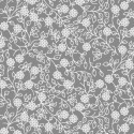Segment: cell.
<instances>
[{"label":"cell","mask_w":134,"mask_h":134,"mask_svg":"<svg viewBox=\"0 0 134 134\" xmlns=\"http://www.w3.org/2000/svg\"><path fill=\"white\" fill-rule=\"evenodd\" d=\"M100 69L104 71V72H103V73H104L103 79H104V82H105L106 88L108 89L109 91L115 92V91H116V89H117V87H116V86H115V84H114V74L111 73L110 71L106 70V69L104 68V66H100Z\"/></svg>","instance_id":"6da1fadb"},{"label":"cell","mask_w":134,"mask_h":134,"mask_svg":"<svg viewBox=\"0 0 134 134\" xmlns=\"http://www.w3.org/2000/svg\"><path fill=\"white\" fill-rule=\"evenodd\" d=\"M93 84H94V87L97 88V92H96V97L99 96V93L101 92L104 88H106V85H105V82H104V79L101 76L100 74L99 70L96 69V76L93 77Z\"/></svg>","instance_id":"7a4b0ae2"},{"label":"cell","mask_w":134,"mask_h":134,"mask_svg":"<svg viewBox=\"0 0 134 134\" xmlns=\"http://www.w3.org/2000/svg\"><path fill=\"white\" fill-rule=\"evenodd\" d=\"M115 133H134V125L130 124L128 121H124V120H120V122L118 124V129L116 128L114 130Z\"/></svg>","instance_id":"3957f363"},{"label":"cell","mask_w":134,"mask_h":134,"mask_svg":"<svg viewBox=\"0 0 134 134\" xmlns=\"http://www.w3.org/2000/svg\"><path fill=\"white\" fill-rule=\"evenodd\" d=\"M83 119H84V115H83L82 111H79V110H76L74 108V110L71 113L68 121H69L70 126H75V125L79 124V122H81Z\"/></svg>","instance_id":"277c9868"},{"label":"cell","mask_w":134,"mask_h":134,"mask_svg":"<svg viewBox=\"0 0 134 134\" xmlns=\"http://www.w3.org/2000/svg\"><path fill=\"white\" fill-rule=\"evenodd\" d=\"M49 71H51V76L52 79L56 82H60L62 84L63 82V73L60 72V70H58L56 68V65L54 62H51V68H49Z\"/></svg>","instance_id":"5b68a950"},{"label":"cell","mask_w":134,"mask_h":134,"mask_svg":"<svg viewBox=\"0 0 134 134\" xmlns=\"http://www.w3.org/2000/svg\"><path fill=\"white\" fill-rule=\"evenodd\" d=\"M99 98H100V101L103 102V103H111L114 101V96L113 92L109 91L108 89L104 88L103 90L99 93Z\"/></svg>","instance_id":"8992f818"},{"label":"cell","mask_w":134,"mask_h":134,"mask_svg":"<svg viewBox=\"0 0 134 134\" xmlns=\"http://www.w3.org/2000/svg\"><path fill=\"white\" fill-rule=\"evenodd\" d=\"M83 13H84L83 7H80V5H77V4H74L73 7H71L68 16H69L70 19H76L77 17H80Z\"/></svg>","instance_id":"52a82bcc"},{"label":"cell","mask_w":134,"mask_h":134,"mask_svg":"<svg viewBox=\"0 0 134 134\" xmlns=\"http://www.w3.org/2000/svg\"><path fill=\"white\" fill-rule=\"evenodd\" d=\"M76 100H79V101L85 103L86 105L89 104V105H94L97 103V97H93V96H89V94H80L76 97Z\"/></svg>","instance_id":"ba28073f"},{"label":"cell","mask_w":134,"mask_h":134,"mask_svg":"<svg viewBox=\"0 0 134 134\" xmlns=\"http://www.w3.org/2000/svg\"><path fill=\"white\" fill-rule=\"evenodd\" d=\"M0 30L3 35V38L7 40L11 39V33H10V23L7 19H0Z\"/></svg>","instance_id":"9c48e42d"},{"label":"cell","mask_w":134,"mask_h":134,"mask_svg":"<svg viewBox=\"0 0 134 134\" xmlns=\"http://www.w3.org/2000/svg\"><path fill=\"white\" fill-rule=\"evenodd\" d=\"M117 20L119 21L120 28H130V27L134 26V18H132V17L120 16L117 18Z\"/></svg>","instance_id":"30bf717a"},{"label":"cell","mask_w":134,"mask_h":134,"mask_svg":"<svg viewBox=\"0 0 134 134\" xmlns=\"http://www.w3.org/2000/svg\"><path fill=\"white\" fill-rule=\"evenodd\" d=\"M12 20H14V24L11 25L10 24V31L14 33L15 36H20V33L23 32L24 30V26L21 23H19V21H16V18H12Z\"/></svg>","instance_id":"8fae6325"},{"label":"cell","mask_w":134,"mask_h":134,"mask_svg":"<svg viewBox=\"0 0 134 134\" xmlns=\"http://www.w3.org/2000/svg\"><path fill=\"white\" fill-rule=\"evenodd\" d=\"M116 53L120 57H126L129 53V46L127 43H120L118 42L116 45Z\"/></svg>","instance_id":"7c38bea8"},{"label":"cell","mask_w":134,"mask_h":134,"mask_svg":"<svg viewBox=\"0 0 134 134\" xmlns=\"http://www.w3.org/2000/svg\"><path fill=\"white\" fill-rule=\"evenodd\" d=\"M71 113H72V111H71L70 108H62V109H60V110L57 111V118L60 121L65 122V121H68Z\"/></svg>","instance_id":"4fadbf2b"},{"label":"cell","mask_w":134,"mask_h":134,"mask_svg":"<svg viewBox=\"0 0 134 134\" xmlns=\"http://www.w3.org/2000/svg\"><path fill=\"white\" fill-rule=\"evenodd\" d=\"M30 73L29 71H25V70H17L15 72V81H18V82H24L28 79H30Z\"/></svg>","instance_id":"5bb4252c"},{"label":"cell","mask_w":134,"mask_h":134,"mask_svg":"<svg viewBox=\"0 0 134 134\" xmlns=\"http://www.w3.org/2000/svg\"><path fill=\"white\" fill-rule=\"evenodd\" d=\"M118 110L120 113V120L127 118L128 116H130V106H128L125 102H122L121 105L118 106Z\"/></svg>","instance_id":"9a60e30c"},{"label":"cell","mask_w":134,"mask_h":134,"mask_svg":"<svg viewBox=\"0 0 134 134\" xmlns=\"http://www.w3.org/2000/svg\"><path fill=\"white\" fill-rule=\"evenodd\" d=\"M54 63L60 65L63 69H66V68H69V65L71 64V58H69V56H62L58 61L54 60Z\"/></svg>","instance_id":"2e32d148"},{"label":"cell","mask_w":134,"mask_h":134,"mask_svg":"<svg viewBox=\"0 0 134 134\" xmlns=\"http://www.w3.org/2000/svg\"><path fill=\"white\" fill-rule=\"evenodd\" d=\"M24 102H25V101H24L23 97H19V96H15V97L12 99V101H11L13 108L16 109V110H18V109H20L21 107H23Z\"/></svg>","instance_id":"e0dca14e"},{"label":"cell","mask_w":134,"mask_h":134,"mask_svg":"<svg viewBox=\"0 0 134 134\" xmlns=\"http://www.w3.org/2000/svg\"><path fill=\"white\" fill-rule=\"evenodd\" d=\"M117 72L120 74V76L117 77V79H118V86H117V87H119V88H126L127 85L130 83L129 76H127V75H125V74L120 73V71H117Z\"/></svg>","instance_id":"ac0fdd59"},{"label":"cell","mask_w":134,"mask_h":134,"mask_svg":"<svg viewBox=\"0 0 134 134\" xmlns=\"http://www.w3.org/2000/svg\"><path fill=\"white\" fill-rule=\"evenodd\" d=\"M70 9H71L70 4H68V3H62V4H60V5L57 8V13H58L60 16H66V15L69 14Z\"/></svg>","instance_id":"d6986e66"},{"label":"cell","mask_w":134,"mask_h":134,"mask_svg":"<svg viewBox=\"0 0 134 134\" xmlns=\"http://www.w3.org/2000/svg\"><path fill=\"white\" fill-rule=\"evenodd\" d=\"M14 59H15V62H16V65H21V64H24L25 62V55L24 53H21L19 49H17L15 53H14Z\"/></svg>","instance_id":"ffe728a7"},{"label":"cell","mask_w":134,"mask_h":134,"mask_svg":"<svg viewBox=\"0 0 134 134\" xmlns=\"http://www.w3.org/2000/svg\"><path fill=\"white\" fill-rule=\"evenodd\" d=\"M43 131L44 133H57V130L55 129L54 124L52 121H46L43 125Z\"/></svg>","instance_id":"44dd1931"},{"label":"cell","mask_w":134,"mask_h":134,"mask_svg":"<svg viewBox=\"0 0 134 134\" xmlns=\"http://www.w3.org/2000/svg\"><path fill=\"white\" fill-rule=\"evenodd\" d=\"M91 48H92V46H91L90 42H83L77 46V49H80V52H82V53H89L91 51Z\"/></svg>","instance_id":"7402d4cb"},{"label":"cell","mask_w":134,"mask_h":134,"mask_svg":"<svg viewBox=\"0 0 134 134\" xmlns=\"http://www.w3.org/2000/svg\"><path fill=\"white\" fill-rule=\"evenodd\" d=\"M118 5L121 10V12L124 13V12H127V11L130 9L131 7V2H129L128 0H119L118 1Z\"/></svg>","instance_id":"603a6c76"},{"label":"cell","mask_w":134,"mask_h":134,"mask_svg":"<svg viewBox=\"0 0 134 134\" xmlns=\"http://www.w3.org/2000/svg\"><path fill=\"white\" fill-rule=\"evenodd\" d=\"M18 118H19L20 122H23V124H28V121L30 119V113L26 109L24 111H21V113L18 115Z\"/></svg>","instance_id":"cb8c5ba5"},{"label":"cell","mask_w":134,"mask_h":134,"mask_svg":"<svg viewBox=\"0 0 134 134\" xmlns=\"http://www.w3.org/2000/svg\"><path fill=\"white\" fill-rule=\"evenodd\" d=\"M40 72H41V70H40L38 64H32L30 66V69H29V73H30L31 77H38V76H40Z\"/></svg>","instance_id":"d4e9b609"},{"label":"cell","mask_w":134,"mask_h":134,"mask_svg":"<svg viewBox=\"0 0 134 134\" xmlns=\"http://www.w3.org/2000/svg\"><path fill=\"white\" fill-rule=\"evenodd\" d=\"M118 106H119V104L116 106V108H114L113 110H110V114H109L110 119L114 120V121H119L120 120V113L118 110Z\"/></svg>","instance_id":"484cf974"},{"label":"cell","mask_w":134,"mask_h":134,"mask_svg":"<svg viewBox=\"0 0 134 134\" xmlns=\"http://www.w3.org/2000/svg\"><path fill=\"white\" fill-rule=\"evenodd\" d=\"M29 12H30V8H29L27 4L21 5V7H20V9H19V15H20L21 17H24V18L28 17Z\"/></svg>","instance_id":"4316f807"},{"label":"cell","mask_w":134,"mask_h":134,"mask_svg":"<svg viewBox=\"0 0 134 134\" xmlns=\"http://www.w3.org/2000/svg\"><path fill=\"white\" fill-rule=\"evenodd\" d=\"M49 44H51V41L46 38H41L38 42V46L40 48H48L49 47Z\"/></svg>","instance_id":"83f0119b"},{"label":"cell","mask_w":134,"mask_h":134,"mask_svg":"<svg viewBox=\"0 0 134 134\" xmlns=\"http://www.w3.org/2000/svg\"><path fill=\"white\" fill-rule=\"evenodd\" d=\"M37 108H38V104L35 102V101H29V102H27V104H26V109L30 113V115H31V113H33V111H36L37 110Z\"/></svg>","instance_id":"f1b7e54d"},{"label":"cell","mask_w":134,"mask_h":134,"mask_svg":"<svg viewBox=\"0 0 134 134\" xmlns=\"http://www.w3.org/2000/svg\"><path fill=\"white\" fill-rule=\"evenodd\" d=\"M28 18H29V20L31 21V23H38L39 19H40V15H39L38 12H36V11H30Z\"/></svg>","instance_id":"f546056e"},{"label":"cell","mask_w":134,"mask_h":134,"mask_svg":"<svg viewBox=\"0 0 134 134\" xmlns=\"http://www.w3.org/2000/svg\"><path fill=\"white\" fill-rule=\"evenodd\" d=\"M109 11H110L111 16H113V15L117 16V15H119V14H121V13H122V12H121V10H120V8H119V5H118V3H114V4H111V5H110Z\"/></svg>","instance_id":"4dcf8cb0"},{"label":"cell","mask_w":134,"mask_h":134,"mask_svg":"<svg viewBox=\"0 0 134 134\" xmlns=\"http://www.w3.org/2000/svg\"><path fill=\"white\" fill-rule=\"evenodd\" d=\"M28 124H29V126H30L31 129H37V128L40 127V121H39V119H38L37 117H35V116L30 117Z\"/></svg>","instance_id":"1f68e13d"},{"label":"cell","mask_w":134,"mask_h":134,"mask_svg":"<svg viewBox=\"0 0 134 134\" xmlns=\"http://www.w3.org/2000/svg\"><path fill=\"white\" fill-rule=\"evenodd\" d=\"M113 29L114 28H110V27H104L102 29V37H104L105 40H107L109 37L113 36Z\"/></svg>","instance_id":"d6a6232c"},{"label":"cell","mask_w":134,"mask_h":134,"mask_svg":"<svg viewBox=\"0 0 134 134\" xmlns=\"http://www.w3.org/2000/svg\"><path fill=\"white\" fill-rule=\"evenodd\" d=\"M81 133H91V131H92V127H91V125L89 124V122H84V124L82 125V127H81Z\"/></svg>","instance_id":"836d02e7"},{"label":"cell","mask_w":134,"mask_h":134,"mask_svg":"<svg viewBox=\"0 0 134 134\" xmlns=\"http://www.w3.org/2000/svg\"><path fill=\"white\" fill-rule=\"evenodd\" d=\"M5 64L9 68H15L16 66V62H15V59H14V56H7L5 57Z\"/></svg>","instance_id":"e575fe53"},{"label":"cell","mask_w":134,"mask_h":134,"mask_svg":"<svg viewBox=\"0 0 134 134\" xmlns=\"http://www.w3.org/2000/svg\"><path fill=\"white\" fill-rule=\"evenodd\" d=\"M124 65H125V68L128 70V71H132L133 68H134V59L133 58H128L125 60L124 62Z\"/></svg>","instance_id":"d590c367"},{"label":"cell","mask_w":134,"mask_h":134,"mask_svg":"<svg viewBox=\"0 0 134 134\" xmlns=\"http://www.w3.org/2000/svg\"><path fill=\"white\" fill-rule=\"evenodd\" d=\"M37 98L39 100V102L41 104H43V103H46V101L48 100V94L46 92H44V91H41V92H39V94H38Z\"/></svg>","instance_id":"8d00e7d4"},{"label":"cell","mask_w":134,"mask_h":134,"mask_svg":"<svg viewBox=\"0 0 134 134\" xmlns=\"http://www.w3.org/2000/svg\"><path fill=\"white\" fill-rule=\"evenodd\" d=\"M35 85H36L35 81L31 80V79H28V80L24 81V85H23V86H24L25 89H28V90H32L33 87H35Z\"/></svg>","instance_id":"74e56055"},{"label":"cell","mask_w":134,"mask_h":134,"mask_svg":"<svg viewBox=\"0 0 134 134\" xmlns=\"http://www.w3.org/2000/svg\"><path fill=\"white\" fill-rule=\"evenodd\" d=\"M91 26V19L89 17H85L81 20V27L84 28V29H87Z\"/></svg>","instance_id":"f35d334b"},{"label":"cell","mask_w":134,"mask_h":134,"mask_svg":"<svg viewBox=\"0 0 134 134\" xmlns=\"http://www.w3.org/2000/svg\"><path fill=\"white\" fill-rule=\"evenodd\" d=\"M74 108H75L76 110H79V111H82V113H84V111L86 110V108H87V106H86L85 103L79 101V102H76V103L74 104Z\"/></svg>","instance_id":"ab89813d"},{"label":"cell","mask_w":134,"mask_h":134,"mask_svg":"<svg viewBox=\"0 0 134 134\" xmlns=\"http://www.w3.org/2000/svg\"><path fill=\"white\" fill-rule=\"evenodd\" d=\"M60 36L63 38V39H68L70 36H71V29L68 28V27H63L60 31Z\"/></svg>","instance_id":"60d3db41"},{"label":"cell","mask_w":134,"mask_h":134,"mask_svg":"<svg viewBox=\"0 0 134 134\" xmlns=\"http://www.w3.org/2000/svg\"><path fill=\"white\" fill-rule=\"evenodd\" d=\"M62 85L65 89H71L73 86H74V81L71 80V79H66V80H63L62 82Z\"/></svg>","instance_id":"b9f144b4"},{"label":"cell","mask_w":134,"mask_h":134,"mask_svg":"<svg viewBox=\"0 0 134 134\" xmlns=\"http://www.w3.org/2000/svg\"><path fill=\"white\" fill-rule=\"evenodd\" d=\"M9 48V45H8V41L5 38H0V49L1 51H5Z\"/></svg>","instance_id":"7bdbcfd3"},{"label":"cell","mask_w":134,"mask_h":134,"mask_svg":"<svg viewBox=\"0 0 134 134\" xmlns=\"http://www.w3.org/2000/svg\"><path fill=\"white\" fill-rule=\"evenodd\" d=\"M57 48H58V52H59V53L64 54V53L66 52V48H68V46H66V43H65V42H60V43L58 44Z\"/></svg>","instance_id":"ee69618b"},{"label":"cell","mask_w":134,"mask_h":134,"mask_svg":"<svg viewBox=\"0 0 134 134\" xmlns=\"http://www.w3.org/2000/svg\"><path fill=\"white\" fill-rule=\"evenodd\" d=\"M53 24H54V18L52 16H45V18H44V25L46 27H52Z\"/></svg>","instance_id":"f6af8a7d"},{"label":"cell","mask_w":134,"mask_h":134,"mask_svg":"<svg viewBox=\"0 0 134 134\" xmlns=\"http://www.w3.org/2000/svg\"><path fill=\"white\" fill-rule=\"evenodd\" d=\"M8 86H9V84H8V82H7L5 80H3V79L0 80V89L4 90V89L8 88Z\"/></svg>","instance_id":"bcb514c9"},{"label":"cell","mask_w":134,"mask_h":134,"mask_svg":"<svg viewBox=\"0 0 134 134\" xmlns=\"http://www.w3.org/2000/svg\"><path fill=\"white\" fill-rule=\"evenodd\" d=\"M9 133H10V130L7 126L0 127V134H9Z\"/></svg>","instance_id":"7dc6e473"},{"label":"cell","mask_w":134,"mask_h":134,"mask_svg":"<svg viewBox=\"0 0 134 134\" xmlns=\"http://www.w3.org/2000/svg\"><path fill=\"white\" fill-rule=\"evenodd\" d=\"M75 1V4H77V5H80V7H85L86 4H87V2H86V0H74Z\"/></svg>","instance_id":"c3c4849f"},{"label":"cell","mask_w":134,"mask_h":134,"mask_svg":"<svg viewBox=\"0 0 134 134\" xmlns=\"http://www.w3.org/2000/svg\"><path fill=\"white\" fill-rule=\"evenodd\" d=\"M37 1H38V0H26V3H27V5H28L29 8H32V7L36 5Z\"/></svg>","instance_id":"681fc988"},{"label":"cell","mask_w":134,"mask_h":134,"mask_svg":"<svg viewBox=\"0 0 134 134\" xmlns=\"http://www.w3.org/2000/svg\"><path fill=\"white\" fill-rule=\"evenodd\" d=\"M128 35H129V37H131V38H134V26H132V27H130V28H129Z\"/></svg>","instance_id":"f907efd6"},{"label":"cell","mask_w":134,"mask_h":134,"mask_svg":"<svg viewBox=\"0 0 134 134\" xmlns=\"http://www.w3.org/2000/svg\"><path fill=\"white\" fill-rule=\"evenodd\" d=\"M21 1H23V0H13V2H14V3H16V4H18V3H20Z\"/></svg>","instance_id":"816d5d0a"},{"label":"cell","mask_w":134,"mask_h":134,"mask_svg":"<svg viewBox=\"0 0 134 134\" xmlns=\"http://www.w3.org/2000/svg\"><path fill=\"white\" fill-rule=\"evenodd\" d=\"M131 56H132V58L134 59V48L132 49V52H131Z\"/></svg>","instance_id":"f5cc1de1"},{"label":"cell","mask_w":134,"mask_h":134,"mask_svg":"<svg viewBox=\"0 0 134 134\" xmlns=\"http://www.w3.org/2000/svg\"><path fill=\"white\" fill-rule=\"evenodd\" d=\"M0 35H1V30H0Z\"/></svg>","instance_id":"db71d44e"},{"label":"cell","mask_w":134,"mask_h":134,"mask_svg":"<svg viewBox=\"0 0 134 134\" xmlns=\"http://www.w3.org/2000/svg\"><path fill=\"white\" fill-rule=\"evenodd\" d=\"M133 72H134V68H133Z\"/></svg>","instance_id":"11a10c76"}]
</instances>
